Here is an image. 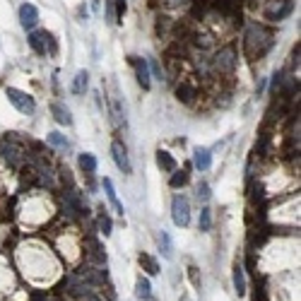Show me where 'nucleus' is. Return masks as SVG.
<instances>
[{
    "mask_svg": "<svg viewBox=\"0 0 301 301\" xmlns=\"http://www.w3.org/2000/svg\"><path fill=\"white\" fill-rule=\"evenodd\" d=\"M135 297H137V299H142V301H152V299H154V297H152V285H150V280H147V277H137Z\"/></svg>",
    "mask_w": 301,
    "mask_h": 301,
    "instance_id": "f3484780",
    "label": "nucleus"
},
{
    "mask_svg": "<svg viewBox=\"0 0 301 301\" xmlns=\"http://www.w3.org/2000/svg\"><path fill=\"white\" fill-rule=\"evenodd\" d=\"M111 154H113V162L116 166L123 171V174H133V166H130V159H128V150L121 140H113L111 142Z\"/></svg>",
    "mask_w": 301,
    "mask_h": 301,
    "instance_id": "1a4fd4ad",
    "label": "nucleus"
},
{
    "mask_svg": "<svg viewBox=\"0 0 301 301\" xmlns=\"http://www.w3.org/2000/svg\"><path fill=\"white\" fill-rule=\"evenodd\" d=\"M188 277H191V282H193V287H200V275H198V268H188Z\"/></svg>",
    "mask_w": 301,
    "mask_h": 301,
    "instance_id": "473e14b6",
    "label": "nucleus"
},
{
    "mask_svg": "<svg viewBox=\"0 0 301 301\" xmlns=\"http://www.w3.org/2000/svg\"><path fill=\"white\" fill-rule=\"evenodd\" d=\"M275 46V31L260 22L248 24L244 31V55L248 60H260L270 53V48Z\"/></svg>",
    "mask_w": 301,
    "mask_h": 301,
    "instance_id": "f257e3e1",
    "label": "nucleus"
},
{
    "mask_svg": "<svg viewBox=\"0 0 301 301\" xmlns=\"http://www.w3.org/2000/svg\"><path fill=\"white\" fill-rule=\"evenodd\" d=\"M253 301H268V292L263 287H256V292H253Z\"/></svg>",
    "mask_w": 301,
    "mask_h": 301,
    "instance_id": "72a5a7b5",
    "label": "nucleus"
},
{
    "mask_svg": "<svg viewBox=\"0 0 301 301\" xmlns=\"http://www.w3.org/2000/svg\"><path fill=\"white\" fill-rule=\"evenodd\" d=\"M27 41H29V46H31V51L39 53V55H46V53L55 55L58 53V43H55L53 34H48L46 29H41V31H29Z\"/></svg>",
    "mask_w": 301,
    "mask_h": 301,
    "instance_id": "7ed1b4c3",
    "label": "nucleus"
},
{
    "mask_svg": "<svg viewBox=\"0 0 301 301\" xmlns=\"http://www.w3.org/2000/svg\"><path fill=\"white\" fill-rule=\"evenodd\" d=\"M157 164H159L162 171H169V174H171V171L176 169V159H174V157H171L166 150H159V152H157Z\"/></svg>",
    "mask_w": 301,
    "mask_h": 301,
    "instance_id": "6ab92c4d",
    "label": "nucleus"
},
{
    "mask_svg": "<svg viewBox=\"0 0 301 301\" xmlns=\"http://www.w3.org/2000/svg\"><path fill=\"white\" fill-rule=\"evenodd\" d=\"M101 186H104V191H106V198H109V203L113 205V210L123 217V205H121V200H118V193H116V188H113V181L111 178H104L101 181Z\"/></svg>",
    "mask_w": 301,
    "mask_h": 301,
    "instance_id": "4468645a",
    "label": "nucleus"
},
{
    "mask_svg": "<svg viewBox=\"0 0 301 301\" xmlns=\"http://www.w3.org/2000/svg\"><path fill=\"white\" fill-rule=\"evenodd\" d=\"M87 87H89V72H87V70H80V72H77V75H75V80H72V87H70V89H72V94H84V92H87Z\"/></svg>",
    "mask_w": 301,
    "mask_h": 301,
    "instance_id": "dca6fc26",
    "label": "nucleus"
},
{
    "mask_svg": "<svg viewBox=\"0 0 301 301\" xmlns=\"http://www.w3.org/2000/svg\"><path fill=\"white\" fill-rule=\"evenodd\" d=\"M48 142H51L53 147L68 150V140H65V135H60V133H48Z\"/></svg>",
    "mask_w": 301,
    "mask_h": 301,
    "instance_id": "cd10ccee",
    "label": "nucleus"
},
{
    "mask_svg": "<svg viewBox=\"0 0 301 301\" xmlns=\"http://www.w3.org/2000/svg\"><path fill=\"white\" fill-rule=\"evenodd\" d=\"M77 164H80V169H82L84 174H94L96 171V157L89 154V152H82V154L77 157Z\"/></svg>",
    "mask_w": 301,
    "mask_h": 301,
    "instance_id": "5701e85b",
    "label": "nucleus"
},
{
    "mask_svg": "<svg viewBox=\"0 0 301 301\" xmlns=\"http://www.w3.org/2000/svg\"><path fill=\"white\" fill-rule=\"evenodd\" d=\"M157 36L159 39H171V31H174V19L169 14H159L157 17Z\"/></svg>",
    "mask_w": 301,
    "mask_h": 301,
    "instance_id": "ddd939ff",
    "label": "nucleus"
},
{
    "mask_svg": "<svg viewBox=\"0 0 301 301\" xmlns=\"http://www.w3.org/2000/svg\"><path fill=\"white\" fill-rule=\"evenodd\" d=\"M188 181H191V176H188V169H181V171H171V178H169V186L171 188H183V186H188Z\"/></svg>",
    "mask_w": 301,
    "mask_h": 301,
    "instance_id": "4be33fe9",
    "label": "nucleus"
},
{
    "mask_svg": "<svg viewBox=\"0 0 301 301\" xmlns=\"http://www.w3.org/2000/svg\"><path fill=\"white\" fill-rule=\"evenodd\" d=\"M195 195H198V200H203V203L210 200V186H207L205 181H203V183H198V193H195Z\"/></svg>",
    "mask_w": 301,
    "mask_h": 301,
    "instance_id": "7c9ffc66",
    "label": "nucleus"
},
{
    "mask_svg": "<svg viewBox=\"0 0 301 301\" xmlns=\"http://www.w3.org/2000/svg\"><path fill=\"white\" fill-rule=\"evenodd\" d=\"M210 164H212V152L207 150V147H195V152H193V166L198 171H207Z\"/></svg>",
    "mask_w": 301,
    "mask_h": 301,
    "instance_id": "f8f14e48",
    "label": "nucleus"
},
{
    "mask_svg": "<svg viewBox=\"0 0 301 301\" xmlns=\"http://www.w3.org/2000/svg\"><path fill=\"white\" fill-rule=\"evenodd\" d=\"M51 113H53V118L58 121L60 125H72V116H70V111L63 106V104H58V101H53L51 104Z\"/></svg>",
    "mask_w": 301,
    "mask_h": 301,
    "instance_id": "a211bd4d",
    "label": "nucleus"
},
{
    "mask_svg": "<svg viewBox=\"0 0 301 301\" xmlns=\"http://www.w3.org/2000/svg\"><path fill=\"white\" fill-rule=\"evenodd\" d=\"M116 17H118L116 2H113V0H106V22H109V24H116Z\"/></svg>",
    "mask_w": 301,
    "mask_h": 301,
    "instance_id": "c85d7f7f",
    "label": "nucleus"
},
{
    "mask_svg": "<svg viewBox=\"0 0 301 301\" xmlns=\"http://www.w3.org/2000/svg\"><path fill=\"white\" fill-rule=\"evenodd\" d=\"M282 82H285V70H280V72H275V75H273V84H270V92H273V94H277V89L282 87Z\"/></svg>",
    "mask_w": 301,
    "mask_h": 301,
    "instance_id": "c756f323",
    "label": "nucleus"
},
{
    "mask_svg": "<svg viewBox=\"0 0 301 301\" xmlns=\"http://www.w3.org/2000/svg\"><path fill=\"white\" fill-rule=\"evenodd\" d=\"M292 10H294L292 0H273L270 5L263 7V17L268 22H282V19H287L289 14H292Z\"/></svg>",
    "mask_w": 301,
    "mask_h": 301,
    "instance_id": "20e7f679",
    "label": "nucleus"
},
{
    "mask_svg": "<svg viewBox=\"0 0 301 301\" xmlns=\"http://www.w3.org/2000/svg\"><path fill=\"white\" fill-rule=\"evenodd\" d=\"M19 157H22V147L10 142V145L5 147V159H7V164L12 166V169H17V166H19Z\"/></svg>",
    "mask_w": 301,
    "mask_h": 301,
    "instance_id": "b1692460",
    "label": "nucleus"
},
{
    "mask_svg": "<svg viewBox=\"0 0 301 301\" xmlns=\"http://www.w3.org/2000/svg\"><path fill=\"white\" fill-rule=\"evenodd\" d=\"M198 227H200V232H210V227H212V212H210V207H203V210H200Z\"/></svg>",
    "mask_w": 301,
    "mask_h": 301,
    "instance_id": "bb28decb",
    "label": "nucleus"
},
{
    "mask_svg": "<svg viewBox=\"0 0 301 301\" xmlns=\"http://www.w3.org/2000/svg\"><path fill=\"white\" fill-rule=\"evenodd\" d=\"M166 5H171V7H181V5H191V0H166Z\"/></svg>",
    "mask_w": 301,
    "mask_h": 301,
    "instance_id": "c9c22d12",
    "label": "nucleus"
},
{
    "mask_svg": "<svg viewBox=\"0 0 301 301\" xmlns=\"http://www.w3.org/2000/svg\"><path fill=\"white\" fill-rule=\"evenodd\" d=\"M63 205H65V215H70V217H87V215H89V210H87V205L82 203V198L75 193V188L65 191Z\"/></svg>",
    "mask_w": 301,
    "mask_h": 301,
    "instance_id": "0eeeda50",
    "label": "nucleus"
},
{
    "mask_svg": "<svg viewBox=\"0 0 301 301\" xmlns=\"http://www.w3.org/2000/svg\"><path fill=\"white\" fill-rule=\"evenodd\" d=\"M159 251H162V256H164L166 260L174 258V244H171V236L166 232L159 234Z\"/></svg>",
    "mask_w": 301,
    "mask_h": 301,
    "instance_id": "393cba45",
    "label": "nucleus"
},
{
    "mask_svg": "<svg viewBox=\"0 0 301 301\" xmlns=\"http://www.w3.org/2000/svg\"><path fill=\"white\" fill-rule=\"evenodd\" d=\"M152 72H154V75H157V77H159V80H162V77H164V70H162V65H159V63H157V60H152Z\"/></svg>",
    "mask_w": 301,
    "mask_h": 301,
    "instance_id": "f704fd0d",
    "label": "nucleus"
},
{
    "mask_svg": "<svg viewBox=\"0 0 301 301\" xmlns=\"http://www.w3.org/2000/svg\"><path fill=\"white\" fill-rule=\"evenodd\" d=\"M195 96H198V87L188 80H181L176 84V99L181 104H193L195 101Z\"/></svg>",
    "mask_w": 301,
    "mask_h": 301,
    "instance_id": "9b49d317",
    "label": "nucleus"
},
{
    "mask_svg": "<svg viewBox=\"0 0 301 301\" xmlns=\"http://www.w3.org/2000/svg\"><path fill=\"white\" fill-rule=\"evenodd\" d=\"M137 263H140V268H142V270H145L147 275H157V273H159V263L152 258L150 253H140Z\"/></svg>",
    "mask_w": 301,
    "mask_h": 301,
    "instance_id": "412c9836",
    "label": "nucleus"
},
{
    "mask_svg": "<svg viewBox=\"0 0 301 301\" xmlns=\"http://www.w3.org/2000/svg\"><path fill=\"white\" fill-rule=\"evenodd\" d=\"M19 24L24 29H29V31H34V27L39 24V10L31 2H24L19 7Z\"/></svg>",
    "mask_w": 301,
    "mask_h": 301,
    "instance_id": "9d476101",
    "label": "nucleus"
},
{
    "mask_svg": "<svg viewBox=\"0 0 301 301\" xmlns=\"http://www.w3.org/2000/svg\"><path fill=\"white\" fill-rule=\"evenodd\" d=\"M34 183H39V169L24 166V169H22V188H24V186H34Z\"/></svg>",
    "mask_w": 301,
    "mask_h": 301,
    "instance_id": "a878e982",
    "label": "nucleus"
},
{
    "mask_svg": "<svg viewBox=\"0 0 301 301\" xmlns=\"http://www.w3.org/2000/svg\"><path fill=\"white\" fill-rule=\"evenodd\" d=\"M234 292H236L239 297L246 294V275H244V265H241V263L234 265Z\"/></svg>",
    "mask_w": 301,
    "mask_h": 301,
    "instance_id": "2eb2a0df",
    "label": "nucleus"
},
{
    "mask_svg": "<svg viewBox=\"0 0 301 301\" xmlns=\"http://www.w3.org/2000/svg\"><path fill=\"white\" fill-rule=\"evenodd\" d=\"M128 63L135 68V77H137V82H140V87H142V89H150L152 77H150V65H147V60L140 58V55H128Z\"/></svg>",
    "mask_w": 301,
    "mask_h": 301,
    "instance_id": "6e6552de",
    "label": "nucleus"
},
{
    "mask_svg": "<svg viewBox=\"0 0 301 301\" xmlns=\"http://www.w3.org/2000/svg\"><path fill=\"white\" fill-rule=\"evenodd\" d=\"M171 219L176 227H188L191 222V203L186 195H176L174 203H171Z\"/></svg>",
    "mask_w": 301,
    "mask_h": 301,
    "instance_id": "423d86ee",
    "label": "nucleus"
},
{
    "mask_svg": "<svg viewBox=\"0 0 301 301\" xmlns=\"http://www.w3.org/2000/svg\"><path fill=\"white\" fill-rule=\"evenodd\" d=\"M236 63H239V55H236V48H234L232 43L229 46H224V48H219L215 58H212V72L215 75H224V77H232L234 70H236Z\"/></svg>",
    "mask_w": 301,
    "mask_h": 301,
    "instance_id": "f03ea898",
    "label": "nucleus"
},
{
    "mask_svg": "<svg viewBox=\"0 0 301 301\" xmlns=\"http://www.w3.org/2000/svg\"><path fill=\"white\" fill-rule=\"evenodd\" d=\"M99 232L104 234V236H111V232H113V222H111L109 212H106L104 205H99Z\"/></svg>",
    "mask_w": 301,
    "mask_h": 301,
    "instance_id": "aec40b11",
    "label": "nucleus"
},
{
    "mask_svg": "<svg viewBox=\"0 0 301 301\" xmlns=\"http://www.w3.org/2000/svg\"><path fill=\"white\" fill-rule=\"evenodd\" d=\"M5 94H7L10 104H12L19 113H34V111H36V101H34V96L27 94V92L14 89V87H7V89H5Z\"/></svg>",
    "mask_w": 301,
    "mask_h": 301,
    "instance_id": "39448f33",
    "label": "nucleus"
},
{
    "mask_svg": "<svg viewBox=\"0 0 301 301\" xmlns=\"http://www.w3.org/2000/svg\"><path fill=\"white\" fill-rule=\"evenodd\" d=\"M60 181H63V186H68V191L75 186V181H72V176H70L68 169H60Z\"/></svg>",
    "mask_w": 301,
    "mask_h": 301,
    "instance_id": "2f4dec72",
    "label": "nucleus"
}]
</instances>
